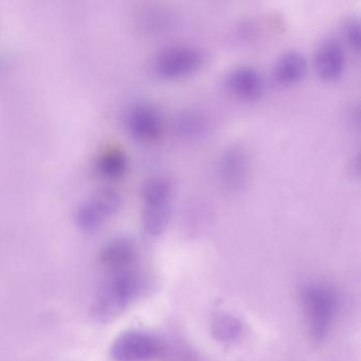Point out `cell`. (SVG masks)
I'll return each mask as SVG.
<instances>
[{"mask_svg": "<svg viewBox=\"0 0 361 361\" xmlns=\"http://www.w3.org/2000/svg\"><path fill=\"white\" fill-rule=\"evenodd\" d=\"M143 287L145 279L134 268L109 274L92 304V318L100 323L115 320L140 295Z\"/></svg>", "mask_w": 361, "mask_h": 361, "instance_id": "1", "label": "cell"}, {"mask_svg": "<svg viewBox=\"0 0 361 361\" xmlns=\"http://www.w3.org/2000/svg\"><path fill=\"white\" fill-rule=\"evenodd\" d=\"M302 303L310 335L317 341H322L331 333L337 318V293L329 285L310 284L302 293Z\"/></svg>", "mask_w": 361, "mask_h": 361, "instance_id": "2", "label": "cell"}, {"mask_svg": "<svg viewBox=\"0 0 361 361\" xmlns=\"http://www.w3.org/2000/svg\"><path fill=\"white\" fill-rule=\"evenodd\" d=\"M143 227L149 235L161 234L170 221L173 185L166 177L157 176L147 181L142 190Z\"/></svg>", "mask_w": 361, "mask_h": 361, "instance_id": "3", "label": "cell"}, {"mask_svg": "<svg viewBox=\"0 0 361 361\" xmlns=\"http://www.w3.org/2000/svg\"><path fill=\"white\" fill-rule=\"evenodd\" d=\"M204 52L189 45L164 48L154 61V69L162 78H179L197 71L204 62Z\"/></svg>", "mask_w": 361, "mask_h": 361, "instance_id": "4", "label": "cell"}, {"mask_svg": "<svg viewBox=\"0 0 361 361\" xmlns=\"http://www.w3.org/2000/svg\"><path fill=\"white\" fill-rule=\"evenodd\" d=\"M161 353V342L155 336L141 331L121 334L111 348V356L116 361H149Z\"/></svg>", "mask_w": 361, "mask_h": 361, "instance_id": "5", "label": "cell"}, {"mask_svg": "<svg viewBox=\"0 0 361 361\" xmlns=\"http://www.w3.org/2000/svg\"><path fill=\"white\" fill-rule=\"evenodd\" d=\"M128 130L140 140H154L164 130V118L160 111L149 103L135 105L126 118Z\"/></svg>", "mask_w": 361, "mask_h": 361, "instance_id": "6", "label": "cell"}, {"mask_svg": "<svg viewBox=\"0 0 361 361\" xmlns=\"http://www.w3.org/2000/svg\"><path fill=\"white\" fill-rule=\"evenodd\" d=\"M228 90L238 98L252 100L264 92V78L261 71L252 65H238L226 75Z\"/></svg>", "mask_w": 361, "mask_h": 361, "instance_id": "7", "label": "cell"}, {"mask_svg": "<svg viewBox=\"0 0 361 361\" xmlns=\"http://www.w3.org/2000/svg\"><path fill=\"white\" fill-rule=\"evenodd\" d=\"M314 63L317 73L322 79H338L345 66V54L341 43L331 37L321 42L314 54Z\"/></svg>", "mask_w": 361, "mask_h": 361, "instance_id": "8", "label": "cell"}, {"mask_svg": "<svg viewBox=\"0 0 361 361\" xmlns=\"http://www.w3.org/2000/svg\"><path fill=\"white\" fill-rule=\"evenodd\" d=\"M249 161L243 147H231L226 149L219 159V176L224 185L230 190H238L244 185L248 175Z\"/></svg>", "mask_w": 361, "mask_h": 361, "instance_id": "9", "label": "cell"}, {"mask_svg": "<svg viewBox=\"0 0 361 361\" xmlns=\"http://www.w3.org/2000/svg\"><path fill=\"white\" fill-rule=\"evenodd\" d=\"M137 250L130 238H118L107 243L100 253L101 265L109 274L130 269L136 261Z\"/></svg>", "mask_w": 361, "mask_h": 361, "instance_id": "10", "label": "cell"}, {"mask_svg": "<svg viewBox=\"0 0 361 361\" xmlns=\"http://www.w3.org/2000/svg\"><path fill=\"white\" fill-rule=\"evenodd\" d=\"M307 71V60L302 52L289 50L276 60L272 71L274 81L290 85L303 79Z\"/></svg>", "mask_w": 361, "mask_h": 361, "instance_id": "11", "label": "cell"}, {"mask_svg": "<svg viewBox=\"0 0 361 361\" xmlns=\"http://www.w3.org/2000/svg\"><path fill=\"white\" fill-rule=\"evenodd\" d=\"M120 206V200L116 194L109 193L99 200V204L85 207L80 211L78 221L84 230L97 229L102 224L105 216L115 212Z\"/></svg>", "mask_w": 361, "mask_h": 361, "instance_id": "12", "label": "cell"}, {"mask_svg": "<svg viewBox=\"0 0 361 361\" xmlns=\"http://www.w3.org/2000/svg\"><path fill=\"white\" fill-rule=\"evenodd\" d=\"M210 128V119L202 111H185L175 119V130L183 138H200L206 136Z\"/></svg>", "mask_w": 361, "mask_h": 361, "instance_id": "13", "label": "cell"}, {"mask_svg": "<svg viewBox=\"0 0 361 361\" xmlns=\"http://www.w3.org/2000/svg\"><path fill=\"white\" fill-rule=\"evenodd\" d=\"M242 323L231 314H219L213 320L212 334L219 341H235L242 335Z\"/></svg>", "mask_w": 361, "mask_h": 361, "instance_id": "14", "label": "cell"}, {"mask_svg": "<svg viewBox=\"0 0 361 361\" xmlns=\"http://www.w3.org/2000/svg\"><path fill=\"white\" fill-rule=\"evenodd\" d=\"M126 168V159L123 154L119 152H114L109 154L103 159L102 169L104 173L111 175V176H117L124 172Z\"/></svg>", "mask_w": 361, "mask_h": 361, "instance_id": "15", "label": "cell"}, {"mask_svg": "<svg viewBox=\"0 0 361 361\" xmlns=\"http://www.w3.org/2000/svg\"><path fill=\"white\" fill-rule=\"evenodd\" d=\"M343 35L354 49L360 47V23L357 18H350L343 24Z\"/></svg>", "mask_w": 361, "mask_h": 361, "instance_id": "16", "label": "cell"}]
</instances>
